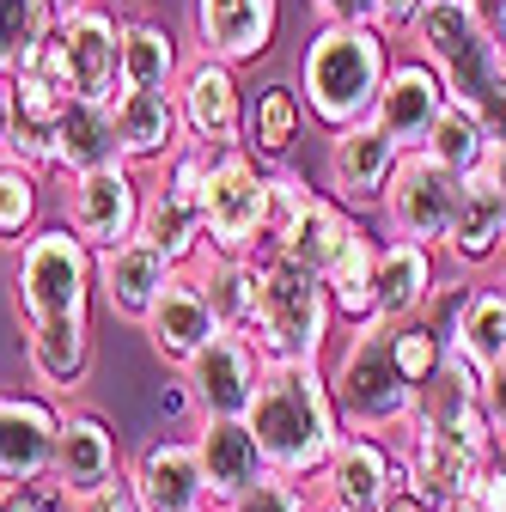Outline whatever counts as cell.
I'll use <instances>...</instances> for the list:
<instances>
[{
  "label": "cell",
  "instance_id": "obj_1",
  "mask_svg": "<svg viewBox=\"0 0 506 512\" xmlns=\"http://www.w3.org/2000/svg\"><path fill=\"white\" fill-rule=\"evenodd\" d=\"M244 427L257 433L269 470L293 476V482L324 476L336 445L348 439L324 366H263V384L244 409Z\"/></svg>",
  "mask_w": 506,
  "mask_h": 512
},
{
  "label": "cell",
  "instance_id": "obj_2",
  "mask_svg": "<svg viewBox=\"0 0 506 512\" xmlns=\"http://www.w3.org/2000/svg\"><path fill=\"white\" fill-rule=\"evenodd\" d=\"M385 80H391V43H385V31L324 25L318 37L299 49V86L293 92L311 110V122H324L330 135H342V128L372 122Z\"/></svg>",
  "mask_w": 506,
  "mask_h": 512
},
{
  "label": "cell",
  "instance_id": "obj_3",
  "mask_svg": "<svg viewBox=\"0 0 506 512\" xmlns=\"http://www.w3.org/2000/svg\"><path fill=\"white\" fill-rule=\"evenodd\" d=\"M263 269V293H257V324H250V348L263 366H324L330 348V324L336 305L324 293V281L287 263V256H257Z\"/></svg>",
  "mask_w": 506,
  "mask_h": 512
},
{
  "label": "cell",
  "instance_id": "obj_4",
  "mask_svg": "<svg viewBox=\"0 0 506 512\" xmlns=\"http://www.w3.org/2000/svg\"><path fill=\"white\" fill-rule=\"evenodd\" d=\"M324 378L348 433H397L421 409V391L397 372L391 324H354V336L336 348Z\"/></svg>",
  "mask_w": 506,
  "mask_h": 512
},
{
  "label": "cell",
  "instance_id": "obj_5",
  "mask_svg": "<svg viewBox=\"0 0 506 512\" xmlns=\"http://www.w3.org/2000/svg\"><path fill=\"white\" fill-rule=\"evenodd\" d=\"M92 293H98V256L68 226H43V232L25 238L19 281H13L25 330L31 324H55V317H86Z\"/></svg>",
  "mask_w": 506,
  "mask_h": 512
},
{
  "label": "cell",
  "instance_id": "obj_6",
  "mask_svg": "<svg viewBox=\"0 0 506 512\" xmlns=\"http://www.w3.org/2000/svg\"><path fill=\"white\" fill-rule=\"evenodd\" d=\"M202 256H257L269 232V165L244 147H220L202 183Z\"/></svg>",
  "mask_w": 506,
  "mask_h": 512
},
{
  "label": "cell",
  "instance_id": "obj_7",
  "mask_svg": "<svg viewBox=\"0 0 506 512\" xmlns=\"http://www.w3.org/2000/svg\"><path fill=\"white\" fill-rule=\"evenodd\" d=\"M208 165H214V147H196V141H189L177 159L159 165V183L147 189L141 238H147L153 250H165L171 269L202 263V250H208V232H202V183H208Z\"/></svg>",
  "mask_w": 506,
  "mask_h": 512
},
{
  "label": "cell",
  "instance_id": "obj_8",
  "mask_svg": "<svg viewBox=\"0 0 506 512\" xmlns=\"http://www.w3.org/2000/svg\"><path fill=\"white\" fill-rule=\"evenodd\" d=\"M415 37H421V61L446 80L452 104H476L506 74V55L494 49V37L476 25L470 7H427V19L415 25Z\"/></svg>",
  "mask_w": 506,
  "mask_h": 512
},
{
  "label": "cell",
  "instance_id": "obj_9",
  "mask_svg": "<svg viewBox=\"0 0 506 512\" xmlns=\"http://www.w3.org/2000/svg\"><path fill=\"white\" fill-rule=\"evenodd\" d=\"M458 202H464V177H452L446 165H433L427 153H403L397 159V177L385 189V226L391 238H409V244H452V226H458Z\"/></svg>",
  "mask_w": 506,
  "mask_h": 512
},
{
  "label": "cell",
  "instance_id": "obj_10",
  "mask_svg": "<svg viewBox=\"0 0 506 512\" xmlns=\"http://www.w3.org/2000/svg\"><path fill=\"white\" fill-rule=\"evenodd\" d=\"M74 92L61 80V61L43 55L31 74L7 80V159L31 165V171H55V135L68 116Z\"/></svg>",
  "mask_w": 506,
  "mask_h": 512
},
{
  "label": "cell",
  "instance_id": "obj_11",
  "mask_svg": "<svg viewBox=\"0 0 506 512\" xmlns=\"http://www.w3.org/2000/svg\"><path fill=\"white\" fill-rule=\"evenodd\" d=\"M263 384V360L244 336H214L208 348H196L183 360V391H189V409L196 421H244L250 397Z\"/></svg>",
  "mask_w": 506,
  "mask_h": 512
},
{
  "label": "cell",
  "instance_id": "obj_12",
  "mask_svg": "<svg viewBox=\"0 0 506 512\" xmlns=\"http://www.w3.org/2000/svg\"><path fill=\"white\" fill-rule=\"evenodd\" d=\"M141 208H147V189L135 183L129 165H104V171H86L74 177V196H68V232L104 256L116 244L141 238Z\"/></svg>",
  "mask_w": 506,
  "mask_h": 512
},
{
  "label": "cell",
  "instance_id": "obj_13",
  "mask_svg": "<svg viewBox=\"0 0 506 512\" xmlns=\"http://www.w3.org/2000/svg\"><path fill=\"white\" fill-rule=\"evenodd\" d=\"M397 433H403V458H397V464H403V476H409V494H421L433 512L476 494V476H482L488 458H476L464 439H452L446 427H433L421 409H415Z\"/></svg>",
  "mask_w": 506,
  "mask_h": 512
},
{
  "label": "cell",
  "instance_id": "obj_14",
  "mask_svg": "<svg viewBox=\"0 0 506 512\" xmlns=\"http://www.w3.org/2000/svg\"><path fill=\"white\" fill-rule=\"evenodd\" d=\"M49 55L61 61V80H68L74 98H86V104H116L122 98V25L104 7L80 13L74 25H61Z\"/></svg>",
  "mask_w": 506,
  "mask_h": 512
},
{
  "label": "cell",
  "instance_id": "obj_15",
  "mask_svg": "<svg viewBox=\"0 0 506 512\" xmlns=\"http://www.w3.org/2000/svg\"><path fill=\"white\" fill-rule=\"evenodd\" d=\"M318 482H324V506H336V512H385L409 488L397 452L378 433H348Z\"/></svg>",
  "mask_w": 506,
  "mask_h": 512
},
{
  "label": "cell",
  "instance_id": "obj_16",
  "mask_svg": "<svg viewBox=\"0 0 506 512\" xmlns=\"http://www.w3.org/2000/svg\"><path fill=\"white\" fill-rule=\"evenodd\" d=\"M244 86H238V68L226 61H196V68H183L177 80V110H183V128L196 147H244Z\"/></svg>",
  "mask_w": 506,
  "mask_h": 512
},
{
  "label": "cell",
  "instance_id": "obj_17",
  "mask_svg": "<svg viewBox=\"0 0 506 512\" xmlns=\"http://www.w3.org/2000/svg\"><path fill=\"white\" fill-rule=\"evenodd\" d=\"M397 141L385 135L378 122H360V128H342L330 135V202H342L348 214H366L385 202V189L397 177Z\"/></svg>",
  "mask_w": 506,
  "mask_h": 512
},
{
  "label": "cell",
  "instance_id": "obj_18",
  "mask_svg": "<svg viewBox=\"0 0 506 512\" xmlns=\"http://www.w3.org/2000/svg\"><path fill=\"white\" fill-rule=\"evenodd\" d=\"M446 110H452V92H446V80H439L427 61H391V80H385V92H378L372 122L397 141V153H421Z\"/></svg>",
  "mask_w": 506,
  "mask_h": 512
},
{
  "label": "cell",
  "instance_id": "obj_19",
  "mask_svg": "<svg viewBox=\"0 0 506 512\" xmlns=\"http://www.w3.org/2000/svg\"><path fill=\"white\" fill-rule=\"evenodd\" d=\"M49 482L68 494V506H74V500H92V494H104V488L122 482L116 433H110L104 415H92V409H68V415H61V439H55V470H49Z\"/></svg>",
  "mask_w": 506,
  "mask_h": 512
},
{
  "label": "cell",
  "instance_id": "obj_20",
  "mask_svg": "<svg viewBox=\"0 0 506 512\" xmlns=\"http://www.w3.org/2000/svg\"><path fill=\"white\" fill-rule=\"evenodd\" d=\"M55 439H61V409L49 397H0V494L49 482Z\"/></svg>",
  "mask_w": 506,
  "mask_h": 512
},
{
  "label": "cell",
  "instance_id": "obj_21",
  "mask_svg": "<svg viewBox=\"0 0 506 512\" xmlns=\"http://www.w3.org/2000/svg\"><path fill=\"white\" fill-rule=\"evenodd\" d=\"M122 476H129L141 512H208L214 506L202 458H196V439H153Z\"/></svg>",
  "mask_w": 506,
  "mask_h": 512
},
{
  "label": "cell",
  "instance_id": "obj_22",
  "mask_svg": "<svg viewBox=\"0 0 506 512\" xmlns=\"http://www.w3.org/2000/svg\"><path fill=\"white\" fill-rule=\"evenodd\" d=\"M116 116V153L122 165H165L189 147V128H183V110H177V92H122L110 104Z\"/></svg>",
  "mask_w": 506,
  "mask_h": 512
},
{
  "label": "cell",
  "instance_id": "obj_23",
  "mask_svg": "<svg viewBox=\"0 0 506 512\" xmlns=\"http://www.w3.org/2000/svg\"><path fill=\"white\" fill-rule=\"evenodd\" d=\"M439 293V263L427 244L385 238L378 244V281H372V324H415Z\"/></svg>",
  "mask_w": 506,
  "mask_h": 512
},
{
  "label": "cell",
  "instance_id": "obj_24",
  "mask_svg": "<svg viewBox=\"0 0 506 512\" xmlns=\"http://www.w3.org/2000/svg\"><path fill=\"white\" fill-rule=\"evenodd\" d=\"M196 43L208 61L244 68L275 43V0H196Z\"/></svg>",
  "mask_w": 506,
  "mask_h": 512
},
{
  "label": "cell",
  "instance_id": "obj_25",
  "mask_svg": "<svg viewBox=\"0 0 506 512\" xmlns=\"http://www.w3.org/2000/svg\"><path fill=\"white\" fill-rule=\"evenodd\" d=\"M171 263H165V250H153L147 238H129V244H116L98 256V293L116 317H129V324H147V311L159 305V293L171 287Z\"/></svg>",
  "mask_w": 506,
  "mask_h": 512
},
{
  "label": "cell",
  "instance_id": "obj_26",
  "mask_svg": "<svg viewBox=\"0 0 506 512\" xmlns=\"http://www.w3.org/2000/svg\"><path fill=\"white\" fill-rule=\"evenodd\" d=\"M196 458H202V476H208V500L214 506H232L238 494H250L263 476H269V458L257 433L244 421H202L196 427Z\"/></svg>",
  "mask_w": 506,
  "mask_h": 512
},
{
  "label": "cell",
  "instance_id": "obj_27",
  "mask_svg": "<svg viewBox=\"0 0 506 512\" xmlns=\"http://www.w3.org/2000/svg\"><path fill=\"white\" fill-rule=\"evenodd\" d=\"M141 336H147V342H153V354H159V360H171V366H183L196 348H208V342L220 336V324H214V311H208L202 281H196V275H171V287H165V293H159V305L147 311Z\"/></svg>",
  "mask_w": 506,
  "mask_h": 512
},
{
  "label": "cell",
  "instance_id": "obj_28",
  "mask_svg": "<svg viewBox=\"0 0 506 512\" xmlns=\"http://www.w3.org/2000/svg\"><path fill=\"white\" fill-rule=\"evenodd\" d=\"M25 360L43 391H74L92 366V324L86 317H55V324L25 330Z\"/></svg>",
  "mask_w": 506,
  "mask_h": 512
},
{
  "label": "cell",
  "instance_id": "obj_29",
  "mask_svg": "<svg viewBox=\"0 0 506 512\" xmlns=\"http://www.w3.org/2000/svg\"><path fill=\"white\" fill-rule=\"evenodd\" d=\"M446 250L458 256V263H470V269L494 263V256L506 250V196L494 189L488 171L464 177V202H458V226H452Z\"/></svg>",
  "mask_w": 506,
  "mask_h": 512
},
{
  "label": "cell",
  "instance_id": "obj_30",
  "mask_svg": "<svg viewBox=\"0 0 506 512\" xmlns=\"http://www.w3.org/2000/svg\"><path fill=\"white\" fill-rule=\"evenodd\" d=\"M202 293H208V311L226 336H250L257 324V293H263V269L257 256H202Z\"/></svg>",
  "mask_w": 506,
  "mask_h": 512
},
{
  "label": "cell",
  "instance_id": "obj_31",
  "mask_svg": "<svg viewBox=\"0 0 506 512\" xmlns=\"http://www.w3.org/2000/svg\"><path fill=\"white\" fill-rule=\"evenodd\" d=\"M104 165H122V153H116V116H110V104L74 98L68 116H61V135H55V171L86 177V171H104Z\"/></svg>",
  "mask_w": 506,
  "mask_h": 512
},
{
  "label": "cell",
  "instance_id": "obj_32",
  "mask_svg": "<svg viewBox=\"0 0 506 512\" xmlns=\"http://www.w3.org/2000/svg\"><path fill=\"white\" fill-rule=\"evenodd\" d=\"M452 354L482 378L506 360V293L500 287H470L464 293L458 324H452Z\"/></svg>",
  "mask_w": 506,
  "mask_h": 512
},
{
  "label": "cell",
  "instance_id": "obj_33",
  "mask_svg": "<svg viewBox=\"0 0 506 512\" xmlns=\"http://www.w3.org/2000/svg\"><path fill=\"white\" fill-rule=\"evenodd\" d=\"M299 122H305V104L293 86H257L244 98V153L263 165L281 159L299 141Z\"/></svg>",
  "mask_w": 506,
  "mask_h": 512
},
{
  "label": "cell",
  "instance_id": "obj_34",
  "mask_svg": "<svg viewBox=\"0 0 506 512\" xmlns=\"http://www.w3.org/2000/svg\"><path fill=\"white\" fill-rule=\"evenodd\" d=\"M372 281H378V238L366 226H354V238L336 250V263L324 269V293H330L336 317H348V324H372Z\"/></svg>",
  "mask_w": 506,
  "mask_h": 512
},
{
  "label": "cell",
  "instance_id": "obj_35",
  "mask_svg": "<svg viewBox=\"0 0 506 512\" xmlns=\"http://www.w3.org/2000/svg\"><path fill=\"white\" fill-rule=\"evenodd\" d=\"M177 80H183L177 37L165 25H147V19L122 25V92H171Z\"/></svg>",
  "mask_w": 506,
  "mask_h": 512
},
{
  "label": "cell",
  "instance_id": "obj_36",
  "mask_svg": "<svg viewBox=\"0 0 506 512\" xmlns=\"http://www.w3.org/2000/svg\"><path fill=\"white\" fill-rule=\"evenodd\" d=\"M55 43L49 0H0V80L31 74Z\"/></svg>",
  "mask_w": 506,
  "mask_h": 512
},
{
  "label": "cell",
  "instance_id": "obj_37",
  "mask_svg": "<svg viewBox=\"0 0 506 512\" xmlns=\"http://www.w3.org/2000/svg\"><path fill=\"white\" fill-rule=\"evenodd\" d=\"M433 165H446L452 177H476L482 165H488V135H482V122H476V110L470 104H452L446 116H439V128H433V141L421 147Z\"/></svg>",
  "mask_w": 506,
  "mask_h": 512
},
{
  "label": "cell",
  "instance_id": "obj_38",
  "mask_svg": "<svg viewBox=\"0 0 506 512\" xmlns=\"http://www.w3.org/2000/svg\"><path fill=\"white\" fill-rule=\"evenodd\" d=\"M391 354H397V372L415 384V391L427 397V384L446 372V354H452V342L439 336L427 317H415V324H391Z\"/></svg>",
  "mask_w": 506,
  "mask_h": 512
},
{
  "label": "cell",
  "instance_id": "obj_39",
  "mask_svg": "<svg viewBox=\"0 0 506 512\" xmlns=\"http://www.w3.org/2000/svg\"><path fill=\"white\" fill-rule=\"evenodd\" d=\"M37 226V171L0 159V244H19Z\"/></svg>",
  "mask_w": 506,
  "mask_h": 512
},
{
  "label": "cell",
  "instance_id": "obj_40",
  "mask_svg": "<svg viewBox=\"0 0 506 512\" xmlns=\"http://www.w3.org/2000/svg\"><path fill=\"white\" fill-rule=\"evenodd\" d=\"M220 512H318V506H311V488L305 482H293V476H263L257 488H250V494H238L232 506H220Z\"/></svg>",
  "mask_w": 506,
  "mask_h": 512
},
{
  "label": "cell",
  "instance_id": "obj_41",
  "mask_svg": "<svg viewBox=\"0 0 506 512\" xmlns=\"http://www.w3.org/2000/svg\"><path fill=\"white\" fill-rule=\"evenodd\" d=\"M324 25H342V31H378V0H311Z\"/></svg>",
  "mask_w": 506,
  "mask_h": 512
},
{
  "label": "cell",
  "instance_id": "obj_42",
  "mask_svg": "<svg viewBox=\"0 0 506 512\" xmlns=\"http://www.w3.org/2000/svg\"><path fill=\"white\" fill-rule=\"evenodd\" d=\"M0 512H68V494L55 482H25V488L0 494Z\"/></svg>",
  "mask_w": 506,
  "mask_h": 512
},
{
  "label": "cell",
  "instance_id": "obj_43",
  "mask_svg": "<svg viewBox=\"0 0 506 512\" xmlns=\"http://www.w3.org/2000/svg\"><path fill=\"white\" fill-rule=\"evenodd\" d=\"M470 110H476V122H482L488 147H500V141H506V74H500V80H494V86H488Z\"/></svg>",
  "mask_w": 506,
  "mask_h": 512
},
{
  "label": "cell",
  "instance_id": "obj_44",
  "mask_svg": "<svg viewBox=\"0 0 506 512\" xmlns=\"http://www.w3.org/2000/svg\"><path fill=\"white\" fill-rule=\"evenodd\" d=\"M470 500H476V512H506V452H494V458L482 464Z\"/></svg>",
  "mask_w": 506,
  "mask_h": 512
},
{
  "label": "cell",
  "instance_id": "obj_45",
  "mask_svg": "<svg viewBox=\"0 0 506 512\" xmlns=\"http://www.w3.org/2000/svg\"><path fill=\"white\" fill-rule=\"evenodd\" d=\"M482 415H488V427H494V445L506 452V360L482 378Z\"/></svg>",
  "mask_w": 506,
  "mask_h": 512
},
{
  "label": "cell",
  "instance_id": "obj_46",
  "mask_svg": "<svg viewBox=\"0 0 506 512\" xmlns=\"http://www.w3.org/2000/svg\"><path fill=\"white\" fill-rule=\"evenodd\" d=\"M427 7H433V0H378V31H415L421 19H427Z\"/></svg>",
  "mask_w": 506,
  "mask_h": 512
},
{
  "label": "cell",
  "instance_id": "obj_47",
  "mask_svg": "<svg viewBox=\"0 0 506 512\" xmlns=\"http://www.w3.org/2000/svg\"><path fill=\"white\" fill-rule=\"evenodd\" d=\"M68 512H141V500H135L129 476H122L116 488H104V494H92V500H74Z\"/></svg>",
  "mask_w": 506,
  "mask_h": 512
},
{
  "label": "cell",
  "instance_id": "obj_48",
  "mask_svg": "<svg viewBox=\"0 0 506 512\" xmlns=\"http://www.w3.org/2000/svg\"><path fill=\"white\" fill-rule=\"evenodd\" d=\"M470 13H476V25L494 37V49L506 55V0H470Z\"/></svg>",
  "mask_w": 506,
  "mask_h": 512
},
{
  "label": "cell",
  "instance_id": "obj_49",
  "mask_svg": "<svg viewBox=\"0 0 506 512\" xmlns=\"http://www.w3.org/2000/svg\"><path fill=\"white\" fill-rule=\"evenodd\" d=\"M49 13H55V31H61V25H74L80 13H92V0H49Z\"/></svg>",
  "mask_w": 506,
  "mask_h": 512
},
{
  "label": "cell",
  "instance_id": "obj_50",
  "mask_svg": "<svg viewBox=\"0 0 506 512\" xmlns=\"http://www.w3.org/2000/svg\"><path fill=\"white\" fill-rule=\"evenodd\" d=\"M482 171L494 177V189L506 196V141H500V147H488V165H482Z\"/></svg>",
  "mask_w": 506,
  "mask_h": 512
},
{
  "label": "cell",
  "instance_id": "obj_51",
  "mask_svg": "<svg viewBox=\"0 0 506 512\" xmlns=\"http://www.w3.org/2000/svg\"><path fill=\"white\" fill-rule=\"evenodd\" d=\"M159 409H171V415H177V409H189V391H183V378L171 384V391H159Z\"/></svg>",
  "mask_w": 506,
  "mask_h": 512
},
{
  "label": "cell",
  "instance_id": "obj_52",
  "mask_svg": "<svg viewBox=\"0 0 506 512\" xmlns=\"http://www.w3.org/2000/svg\"><path fill=\"white\" fill-rule=\"evenodd\" d=\"M385 512H433V506H427V500H421V494H409V488H403V494H397V500H391V506H385Z\"/></svg>",
  "mask_w": 506,
  "mask_h": 512
},
{
  "label": "cell",
  "instance_id": "obj_53",
  "mask_svg": "<svg viewBox=\"0 0 506 512\" xmlns=\"http://www.w3.org/2000/svg\"><path fill=\"white\" fill-rule=\"evenodd\" d=\"M0 159H7V80H0Z\"/></svg>",
  "mask_w": 506,
  "mask_h": 512
},
{
  "label": "cell",
  "instance_id": "obj_54",
  "mask_svg": "<svg viewBox=\"0 0 506 512\" xmlns=\"http://www.w3.org/2000/svg\"><path fill=\"white\" fill-rule=\"evenodd\" d=\"M439 512H476V500H452V506H439Z\"/></svg>",
  "mask_w": 506,
  "mask_h": 512
},
{
  "label": "cell",
  "instance_id": "obj_55",
  "mask_svg": "<svg viewBox=\"0 0 506 512\" xmlns=\"http://www.w3.org/2000/svg\"><path fill=\"white\" fill-rule=\"evenodd\" d=\"M433 7H470V0H433Z\"/></svg>",
  "mask_w": 506,
  "mask_h": 512
},
{
  "label": "cell",
  "instance_id": "obj_56",
  "mask_svg": "<svg viewBox=\"0 0 506 512\" xmlns=\"http://www.w3.org/2000/svg\"><path fill=\"white\" fill-rule=\"evenodd\" d=\"M318 512H336V506H324V500H318Z\"/></svg>",
  "mask_w": 506,
  "mask_h": 512
},
{
  "label": "cell",
  "instance_id": "obj_57",
  "mask_svg": "<svg viewBox=\"0 0 506 512\" xmlns=\"http://www.w3.org/2000/svg\"><path fill=\"white\" fill-rule=\"evenodd\" d=\"M500 293H506V275H500Z\"/></svg>",
  "mask_w": 506,
  "mask_h": 512
},
{
  "label": "cell",
  "instance_id": "obj_58",
  "mask_svg": "<svg viewBox=\"0 0 506 512\" xmlns=\"http://www.w3.org/2000/svg\"><path fill=\"white\" fill-rule=\"evenodd\" d=\"M208 512H220V506H208Z\"/></svg>",
  "mask_w": 506,
  "mask_h": 512
}]
</instances>
